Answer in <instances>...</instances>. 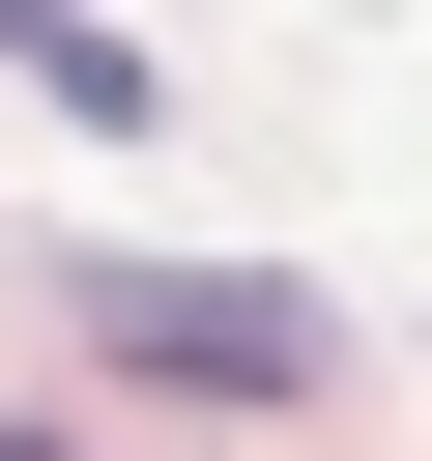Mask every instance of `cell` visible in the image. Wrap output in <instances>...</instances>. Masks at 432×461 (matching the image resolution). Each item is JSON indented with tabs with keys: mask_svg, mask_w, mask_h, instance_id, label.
Listing matches in <instances>:
<instances>
[{
	"mask_svg": "<svg viewBox=\"0 0 432 461\" xmlns=\"http://www.w3.org/2000/svg\"><path fill=\"white\" fill-rule=\"evenodd\" d=\"M86 346H115V375H259V403L317 375V317H288V288H230V259H115V288H86Z\"/></svg>",
	"mask_w": 432,
	"mask_h": 461,
	"instance_id": "obj_1",
	"label": "cell"
}]
</instances>
